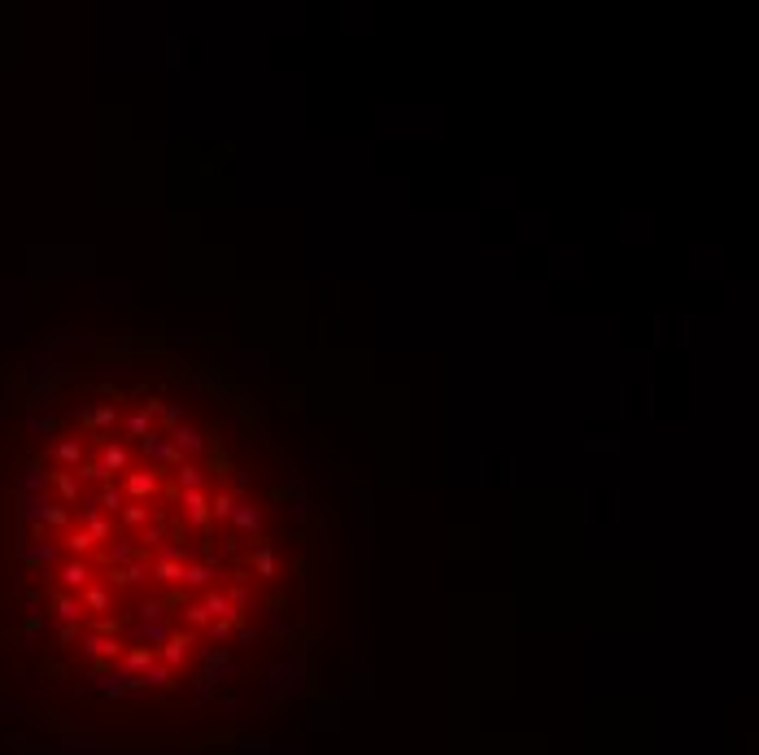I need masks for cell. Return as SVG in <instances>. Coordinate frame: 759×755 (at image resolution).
Wrapping results in <instances>:
<instances>
[{
    "label": "cell",
    "mask_w": 759,
    "mask_h": 755,
    "mask_svg": "<svg viewBox=\"0 0 759 755\" xmlns=\"http://www.w3.org/2000/svg\"><path fill=\"white\" fill-rule=\"evenodd\" d=\"M127 494H131V498H153V494H157V476L131 472V476H127Z\"/></svg>",
    "instance_id": "6da1fadb"
},
{
    "label": "cell",
    "mask_w": 759,
    "mask_h": 755,
    "mask_svg": "<svg viewBox=\"0 0 759 755\" xmlns=\"http://www.w3.org/2000/svg\"><path fill=\"white\" fill-rule=\"evenodd\" d=\"M184 506H188V520H192V524H205V520H210V502H205L201 489H188V494H184Z\"/></svg>",
    "instance_id": "7a4b0ae2"
},
{
    "label": "cell",
    "mask_w": 759,
    "mask_h": 755,
    "mask_svg": "<svg viewBox=\"0 0 759 755\" xmlns=\"http://www.w3.org/2000/svg\"><path fill=\"white\" fill-rule=\"evenodd\" d=\"M166 651H162V660L166 664H179L188 655V646H192V633H179V637H166V642H162Z\"/></svg>",
    "instance_id": "3957f363"
},
{
    "label": "cell",
    "mask_w": 759,
    "mask_h": 755,
    "mask_svg": "<svg viewBox=\"0 0 759 755\" xmlns=\"http://www.w3.org/2000/svg\"><path fill=\"white\" fill-rule=\"evenodd\" d=\"M232 520H236V529H244V533H258V524H262V520H258V511H253L249 502H236Z\"/></svg>",
    "instance_id": "277c9868"
},
{
    "label": "cell",
    "mask_w": 759,
    "mask_h": 755,
    "mask_svg": "<svg viewBox=\"0 0 759 755\" xmlns=\"http://www.w3.org/2000/svg\"><path fill=\"white\" fill-rule=\"evenodd\" d=\"M153 660H157V655L140 646V651H131L127 660H123V672H148V664H153Z\"/></svg>",
    "instance_id": "5b68a950"
},
{
    "label": "cell",
    "mask_w": 759,
    "mask_h": 755,
    "mask_svg": "<svg viewBox=\"0 0 759 755\" xmlns=\"http://www.w3.org/2000/svg\"><path fill=\"white\" fill-rule=\"evenodd\" d=\"M171 441H175V450H192V454L205 446L201 433H192V428H175V437H171Z\"/></svg>",
    "instance_id": "8992f818"
},
{
    "label": "cell",
    "mask_w": 759,
    "mask_h": 755,
    "mask_svg": "<svg viewBox=\"0 0 759 755\" xmlns=\"http://www.w3.org/2000/svg\"><path fill=\"white\" fill-rule=\"evenodd\" d=\"M118 467H127V450L123 446H109L105 458H101V472H118Z\"/></svg>",
    "instance_id": "52a82bcc"
},
{
    "label": "cell",
    "mask_w": 759,
    "mask_h": 755,
    "mask_svg": "<svg viewBox=\"0 0 759 755\" xmlns=\"http://www.w3.org/2000/svg\"><path fill=\"white\" fill-rule=\"evenodd\" d=\"M175 476H179V485H184V489H201V467L179 463V472H175Z\"/></svg>",
    "instance_id": "ba28073f"
},
{
    "label": "cell",
    "mask_w": 759,
    "mask_h": 755,
    "mask_svg": "<svg viewBox=\"0 0 759 755\" xmlns=\"http://www.w3.org/2000/svg\"><path fill=\"white\" fill-rule=\"evenodd\" d=\"M210 511L219 515V520H232V511H236V498H232V494H219V498L210 502Z\"/></svg>",
    "instance_id": "9c48e42d"
},
{
    "label": "cell",
    "mask_w": 759,
    "mask_h": 755,
    "mask_svg": "<svg viewBox=\"0 0 759 755\" xmlns=\"http://www.w3.org/2000/svg\"><path fill=\"white\" fill-rule=\"evenodd\" d=\"M118 651H123V646L109 642V637H92V642H88V655H118Z\"/></svg>",
    "instance_id": "30bf717a"
},
{
    "label": "cell",
    "mask_w": 759,
    "mask_h": 755,
    "mask_svg": "<svg viewBox=\"0 0 759 755\" xmlns=\"http://www.w3.org/2000/svg\"><path fill=\"white\" fill-rule=\"evenodd\" d=\"M157 581H184V568L171 563V559H162L157 563Z\"/></svg>",
    "instance_id": "8fae6325"
},
{
    "label": "cell",
    "mask_w": 759,
    "mask_h": 755,
    "mask_svg": "<svg viewBox=\"0 0 759 755\" xmlns=\"http://www.w3.org/2000/svg\"><path fill=\"white\" fill-rule=\"evenodd\" d=\"M123 520H127V524H144V520H148V506H144V502L123 506Z\"/></svg>",
    "instance_id": "7c38bea8"
},
{
    "label": "cell",
    "mask_w": 759,
    "mask_h": 755,
    "mask_svg": "<svg viewBox=\"0 0 759 755\" xmlns=\"http://www.w3.org/2000/svg\"><path fill=\"white\" fill-rule=\"evenodd\" d=\"M61 581H65V585H84V581H88V568H84V563H70V568L61 572Z\"/></svg>",
    "instance_id": "4fadbf2b"
},
{
    "label": "cell",
    "mask_w": 759,
    "mask_h": 755,
    "mask_svg": "<svg viewBox=\"0 0 759 755\" xmlns=\"http://www.w3.org/2000/svg\"><path fill=\"white\" fill-rule=\"evenodd\" d=\"M253 568L262 572V577H271V572H275V559H271V550H267V546H262V550L253 554Z\"/></svg>",
    "instance_id": "5bb4252c"
},
{
    "label": "cell",
    "mask_w": 759,
    "mask_h": 755,
    "mask_svg": "<svg viewBox=\"0 0 759 755\" xmlns=\"http://www.w3.org/2000/svg\"><path fill=\"white\" fill-rule=\"evenodd\" d=\"M148 415H153V406H148V410H140V415H136V419H131V423H127V428H131V433H136V437H144V433H148Z\"/></svg>",
    "instance_id": "9a60e30c"
},
{
    "label": "cell",
    "mask_w": 759,
    "mask_h": 755,
    "mask_svg": "<svg viewBox=\"0 0 759 755\" xmlns=\"http://www.w3.org/2000/svg\"><path fill=\"white\" fill-rule=\"evenodd\" d=\"M101 502H105V511H123V494H118L114 485H109L105 494H101Z\"/></svg>",
    "instance_id": "2e32d148"
},
{
    "label": "cell",
    "mask_w": 759,
    "mask_h": 755,
    "mask_svg": "<svg viewBox=\"0 0 759 755\" xmlns=\"http://www.w3.org/2000/svg\"><path fill=\"white\" fill-rule=\"evenodd\" d=\"M184 581L188 585H205L210 581V568H184Z\"/></svg>",
    "instance_id": "e0dca14e"
},
{
    "label": "cell",
    "mask_w": 759,
    "mask_h": 755,
    "mask_svg": "<svg viewBox=\"0 0 759 755\" xmlns=\"http://www.w3.org/2000/svg\"><path fill=\"white\" fill-rule=\"evenodd\" d=\"M57 612H61V620H79V612H84V607H79L75 598H61V607H57Z\"/></svg>",
    "instance_id": "ac0fdd59"
},
{
    "label": "cell",
    "mask_w": 759,
    "mask_h": 755,
    "mask_svg": "<svg viewBox=\"0 0 759 755\" xmlns=\"http://www.w3.org/2000/svg\"><path fill=\"white\" fill-rule=\"evenodd\" d=\"M88 607H96V612H101V607H109V594H105L101 585H96V589H88Z\"/></svg>",
    "instance_id": "d6986e66"
},
{
    "label": "cell",
    "mask_w": 759,
    "mask_h": 755,
    "mask_svg": "<svg viewBox=\"0 0 759 755\" xmlns=\"http://www.w3.org/2000/svg\"><path fill=\"white\" fill-rule=\"evenodd\" d=\"M188 620H192V625H205L210 612H205V607H188Z\"/></svg>",
    "instance_id": "ffe728a7"
},
{
    "label": "cell",
    "mask_w": 759,
    "mask_h": 755,
    "mask_svg": "<svg viewBox=\"0 0 759 755\" xmlns=\"http://www.w3.org/2000/svg\"><path fill=\"white\" fill-rule=\"evenodd\" d=\"M61 458H65V463H79V446H75V441H65V446H61Z\"/></svg>",
    "instance_id": "44dd1931"
}]
</instances>
